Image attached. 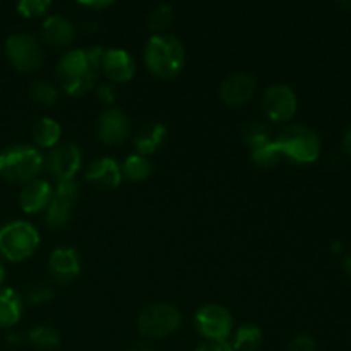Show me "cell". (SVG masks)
<instances>
[{
	"mask_svg": "<svg viewBox=\"0 0 351 351\" xmlns=\"http://www.w3.org/2000/svg\"><path fill=\"white\" fill-rule=\"evenodd\" d=\"M194 328L206 341L228 339L233 331L232 314L219 304H206L195 312Z\"/></svg>",
	"mask_w": 351,
	"mask_h": 351,
	"instance_id": "ba28073f",
	"label": "cell"
},
{
	"mask_svg": "<svg viewBox=\"0 0 351 351\" xmlns=\"http://www.w3.org/2000/svg\"><path fill=\"white\" fill-rule=\"evenodd\" d=\"M206 351H235L228 339H218V341H206Z\"/></svg>",
	"mask_w": 351,
	"mask_h": 351,
	"instance_id": "d6a6232c",
	"label": "cell"
},
{
	"mask_svg": "<svg viewBox=\"0 0 351 351\" xmlns=\"http://www.w3.org/2000/svg\"><path fill=\"white\" fill-rule=\"evenodd\" d=\"M40 233L29 221L14 219L0 226V256L10 263H21L40 247Z\"/></svg>",
	"mask_w": 351,
	"mask_h": 351,
	"instance_id": "5b68a950",
	"label": "cell"
},
{
	"mask_svg": "<svg viewBox=\"0 0 351 351\" xmlns=\"http://www.w3.org/2000/svg\"><path fill=\"white\" fill-rule=\"evenodd\" d=\"M29 96L41 106H53L58 101V89L48 79H36L29 86Z\"/></svg>",
	"mask_w": 351,
	"mask_h": 351,
	"instance_id": "4316f807",
	"label": "cell"
},
{
	"mask_svg": "<svg viewBox=\"0 0 351 351\" xmlns=\"http://www.w3.org/2000/svg\"><path fill=\"white\" fill-rule=\"evenodd\" d=\"M62 137V127L51 117H43V119L38 120L33 127V141L36 144V147L41 149H53L55 146H58Z\"/></svg>",
	"mask_w": 351,
	"mask_h": 351,
	"instance_id": "44dd1931",
	"label": "cell"
},
{
	"mask_svg": "<svg viewBox=\"0 0 351 351\" xmlns=\"http://www.w3.org/2000/svg\"><path fill=\"white\" fill-rule=\"evenodd\" d=\"M48 271L60 285H69L81 274V259L72 247H57L48 259Z\"/></svg>",
	"mask_w": 351,
	"mask_h": 351,
	"instance_id": "5bb4252c",
	"label": "cell"
},
{
	"mask_svg": "<svg viewBox=\"0 0 351 351\" xmlns=\"http://www.w3.org/2000/svg\"><path fill=\"white\" fill-rule=\"evenodd\" d=\"M343 149H345L346 154H350L351 156V125L345 132V136H343Z\"/></svg>",
	"mask_w": 351,
	"mask_h": 351,
	"instance_id": "e575fe53",
	"label": "cell"
},
{
	"mask_svg": "<svg viewBox=\"0 0 351 351\" xmlns=\"http://www.w3.org/2000/svg\"><path fill=\"white\" fill-rule=\"evenodd\" d=\"M5 55L19 72H33L41 67L45 50L36 36L29 33H14L5 40Z\"/></svg>",
	"mask_w": 351,
	"mask_h": 351,
	"instance_id": "52a82bcc",
	"label": "cell"
},
{
	"mask_svg": "<svg viewBox=\"0 0 351 351\" xmlns=\"http://www.w3.org/2000/svg\"><path fill=\"white\" fill-rule=\"evenodd\" d=\"M96 134L99 141L108 146H117L123 143L130 134V120L125 112L120 108H106L99 115L98 123H96Z\"/></svg>",
	"mask_w": 351,
	"mask_h": 351,
	"instance_id": "4fadbf2b",
	"label": "cell"
},
{
	"mask_svg": "<svg viewBox=\"0 0 351 351\" xmlns=\"http://www.w3.org/2000/svg\"><path fill=\"white\" fill-rule=\"evenodd\" d=\"M115 88H113L112 82H101V84L96 86V98L106 108H112V105L115 103Z\"/></svg>",
	"mask_w": 351,
	"mask_h": 351,
	"instance_id": "1f68e13d",
	"label": "cell"
},
{
	"mask_svg": "<svg viewBox=\"0 0 351 351\" xmlns=\"http://www.w3.org/2000/svg\"><path fill=\"white\" fill-rule=\"evenodd\" d=\"M79 199V189L75 182H64V184H57L53 189V197H51L50 204L47 208V216L45 221L47 226L53 232L62 230L64 226L69 225L72 218V211Z\"/></svg>",
	"mask_w": 351,
	"mask_h": 351,
	"instance_id": "30bf717a",
	"label": "cell"
},
{
	"mask_svg": "<svg viewBox=\"0 0 351 351\" xmlns=\"http://www.w3.org/2000/svg\"><path fill=\"white\" fill-rule=\"evenodd\" d=\"M250 158H252L254 163L261 168H273V167H276L281 160H283V156H281V151L278 149V146L274 141H271V143L257 147V149L250 151Z\"/></svg>",
	"mask_w": 351,
	"mask_h": 351,
	"instance_id": "83f0119b",
	"label": "cell"
},
{
	"mask_svg": "<svg viewBox=\"0 0 351 351\" xmlns=\"http://www.w3.org/2000/svg\"><path fill=\"white\" fill-rule=\"evenodd\" d=\"M82 165V154L77 144L64 143L50 149L45 156V170L57 180V184L74 182Z\"/></svg>",
	"mask_w": 351,
	"mask_h": 351,
	"instance_id": "9c48e42d",
	"label": "cell"
},
{
	"mask_svg": "<svg viewBox=\"0 0 351 351\" xmlns=\"http://www.w3.org/2000/svg\"><path fill=\"white\" fill-rule=\"evenodd\" d=\"M182 326V314L175 305L156 302L139 312L137 329L146 339H163L177 332Z\"/></svg>",
	"mask_w": 351,
	"mask_h": 351,
	"instance_id": "8992f818",
	"label": "cell"
},
{
	"mask_svg": "<svg viewBox=\"0 0 351 351\" xmlns=\"http://www.w3.org/2000/svg\"><path fill=\"white\" fill-rule=\"evenodd\" d=\"M45 170V156L36 146L12 144L0 151V178L9 184L26 185Z\"/></svg>",
	"mask_w": 351,
	"mask_h": 351,
	"instance_id": "3957f363",
	"label": "cell"
},
{
	"mask_svg": "<svg viewBox=\"0 0 351 351\" xmlns=\"http://www.w3.org/2000/svg\"><path fill=\"white\" fill-rule=\"evenodd\" d=\"M298 108V99L293 89L287 84H274L263 96L264 115L276 123L290 122Z\"/></svg>",
	"mask_w": 351,
	"mask_h": 351,
	"instance_id": "8fae6325",
	"label": "cell"
},
{
	"mask_svg": "<svg viewBox=\"0 0 351 351\" xmlns=\"http://www.w3.org/2000/svg\"><path fill=\"white\" fill-rule=\"evenodd\" d=\"M232 346L235 351H257L263 345V331L259 326L243 324L233 332Z\"/></svg>",
	"mask_w": 351,
	"mask_h": 351,
	"instance_id": "603a6c76",
	"label": "cell"
},
{
	"mask_svg": "<svg viewBox=\"0 0 351 351\" xmlns=\"http://www.w3.org/2000/svg\"><path fill=\"white\" fill-rule=\"evenodd\" d=\"M53 290L47 283H33L26 290V302L31 305H45L53 298Z\"/></svg>",
	"mask_w": 351,
	"mask_h": 351,
	"instance_id": "f1b7e54d",
	"label": "cell"
},
{
	"mask_svg": "<svg viewBox=\"0 0 351 351\" xmlns=\"http://www.w3.org/2000/svg\"><path fill=\"white\" fill-rule=\"evenodd\" d=\"M194 351H206V348H204V345H201V346H197V348H195Z\"/></svg>",
	"mask_w": 351,
	"mask_h": 351,
	"instance_id": "f35d334b",
	"label": "cell"
},
{
	"mask_svg": "<svg viewBox=\"0 0 351 351\" xmlns=\"http://www.w3.org/2000/svg\"><path fill=\"white\" fill-rule=\"evenodd\" d=\"M51 197H53V187L50 182L36 178L23 185L19 192V206L27 215H38V213L47 211Z\"/></svg>",
	"mask_w": 351,
	"mask_h": 351,
	"instance_id": "e0dca14e",
	"label": "cell"
},
{
	"mask_svg": "<svg viewBox=\"0 0 351 351\" xmlns=\"http://www.w3.org/2000/svg\"><path fill=\"white\" fill-rule=\"evenodd\" d=\"M187 50L173 34H153L144 47V64L160 79L177 77L185 67Z\"/></svg>",
	"mask_w": 351,
	"mask_h": 351,
	"instance_id": "7a4b0ae2",
	"label": "cell"
},
{
	"mask_svg": "<svg viewBox=\"0 0 351 351\" xmlns=\"http://www.w3.org/2000/svg\"><path fill=\"white\" fill-rule=\"evenodd\" d=\"M24 302L14 288L0 290V328H14L21 321Z\"/></svg>",
	"mask_w": 351,
	"mask_h": 351,
	"instance_id": "ffe728a7",
	"label": "cell"
},
{
	"mask_svg": "<svg viewBox=\"0 0 351 351\" xmlns=\"http://www.w3.org/2000/svg\"><path fill=\"white\" fill-rule=\"evenodd\" d=\"M132 351H154V350L149 343H139V345L134 346Z\"/></svg>",
	"mask_w": 351,
	"mask_h": 351,
	"instance_id": "d590c367",
	"label": "cell"
},
{
	"mask_svg": "<svg viewBox=\"0 0 351 351\" xmlns=\"http://www.w3.org/2000/svg\"><path fill=\"white\" fill-rule=\"evenodd\" d=\"M281 156L298 165L314 163L321 154V139L317 132L304 123H288L274 139Z\"/></svg>",
	"mask_w": 351,
	"mask_h": 351,
	"instance_id": "277c9868",
	"label": "cell"
},
{
	"mask_svg": "<svg viewBox=\"0 0 351 351\" xmlns=\"http://www.w3.org/2000/svg\"><path fill=\"white\" fill-rule=\"evenodd\" d=\"M50 7V0H21V2L17 3V10H19L21 16L29 17V19L47 16Z\"/></svg>",
	"mask_w": 351,
	"mask_h": 351,
	"instance_id": "f546056e",
	"label": "cell"
},
{
	"mask_svg": "<svg viewBox=\"0 0 351 351\" xmlns=\"http://www.w3.org/2000/svg\"><path fill=\"white\" fill-rule=\"evenodd\" d=\"M343 269H345V273L351 278V254L350 256H346L345 261H343Z\"/></svg>",
	"mask_w": 351,
	"mask_h": 351,
	"instance_id": "8d00e7d4",
	"label": "cell"
},
{
	"mask_svg": "<svg viewBox=\"0 0 351 351\" xmlns=\"http://www.w3.org/2000/svg\"><path fill=\"white\" fill-rule=\"evenodd\" d=\"M41 38L51 47H71L75 40V26L62 14H48L41 24Z\"/></svg>",
	"mask_w": 351,
	"mask_h": 351,
	"instance_id": "ac0fdd59",
	"label": "cell"
},
{
	"mask_svg": "<svg viewBox=\"0 0 351 351\" xmlns=\"http://www.w3.org/2000/svg\"><path fill=\"white\" fill-rule=\"evenodd\" d=\"M168 136V130L165 123L161 122H147L141 125L134 134V147H136L137 154L143 156H149V154L156 153L161 146L165 144Z\"/></svg>",
	"mask_w": 351,
	"mask_h": 351,
	"instance_id": "d6986e66",
	"label": "cell"
},
{
	"mask_svg": "<svg viewBox=\"0 0 351 351\" xmlns=\"http://www.w3.org/2000/svg\"><path fill=\"white\" fill-rule=\"evenodd\" d=\"M101 72L110 82H129L136 74V62L123 48H108L103 53Z\"/></svg>",
	"mask_w": 351,
	"mask_h": 351,
	"instance_id": "9a60e30c",
	"label": "cell"
},
{
	"mask_svg": "<svg viewBox=\"0 0 351 351\" xmlns=\"http://www.w3.org/2000/svg\"><path fill=\"white\" fill-rule=\"evenodd\" d=\"M113 2H106V0H101V2H77V5L86 7V9H91V10H101L106 9V7L112 5Z\"/></svg>",
	"mask_w": 351,
	"mask_h": 351,
	"instance_id": "836d02e7",
	"label": "cell"
},
{
	"mask_svg": "<svg viewBox=\"0 0 351 351\" xmlns=\"http://www.w3.org/2000/svg\"><path fill=\"white\" fill-rule=\"evenodd\" d=\"M257 91V82L247 72H235L223 79L219 86V98L230 108H240L252 101Z\"/></svg>",
	"mask_w": 351,
	"mask_h": 351,
	"instance_id": "7c38bea8",
	"label": "cell"
},
{
	"mask_svg": "<svg viewBox=\"0 0 351 351\" xmlns=\"http://www.w3.org/2000/svg\"><path fill=\"white\" fill-rule=\"evenodd\" d=\"M242 141L245 143V146L249 147L250 151L257 149V147L271 143L269 127H267V123L259 122V120L249 122L242 129Z\"/></svg>",
	"mask_w": 351,
	"mask_h": 351,
	"instance_id": "484cf974",
	"label": "cell"
},
{
	"mask_svg": "<svg viewBox=\"0 0 351 351\" xmlns=\"http://www.w3.org/2000/svg\"><path fill=\"white\" fill-rule=\"evenodd\" d=\"M122 170V177L130 182H144L146 178L151 177L153 173V163L149 158L143 156V154H130L120 165Z\"/></svg>",
	"mask_w": 351,
	"mask_h": 351,
	"instance_id": "7402d4cb",
	"label": "cell"
},
{
	"mask_svg": "<svg viewBox=\"0 0 351 351\" xmlns=\"http://www.w3.org/2000/svg\"><path fill=\"white\" fill-rule=\"evenodd\" d=\"M287 351H319L317 343L312 336L308 335H298L288 343Z\"/></svg>",
	"mask_w": 351,
	"mask_h": 351,
	"instance_id": "4dcf8cb0",
	"label": "cell"
},
{
	"mask_svg": "<svg viewBox=\"0 0 351 351\" xmlns=\"http://www.w3.org/2000/svg\"><path fill=\"white\" fill-rule=\"evenodd\" d=\"M3 283H5V267L0 264V290H2Z\"/></svg>",
	"mask_w": 351,
	"mask_h": 351,
	"instance_id": "74e56055",
	"label": "cell"
},
{
	"mask_svg": "<svg viewBox=\"0 0 351 351\" xmlns=\"http://www.w3.org/2000/svg\"><path fill=\"white\" fill-rule=\"evenodd\" d=\"M27 341L36 350L50 351L60 345V332L51 326H36L27 332Z\"/></svg>",
	"mask_w": 351,
	"mask_h": 351,
	"instance_id": "d4e9b609",
	"label": "cell"
},
{
	"mask_svg": "<svg viewBox=\"0 0 351 351\" xmlns=\"http://www.w3.org/2000/svg\"><path fill=\"white\" fill-rule=\"evenodd\" d=\"M84 177L89 184L98 189H103V191L117 189L123 180L119 161L110 156L96 158L95 161H91Z\"/></svg>",
	"mask_w": 351,
	"mask_h": 351,
	"instance_id": "2e32d148",
	"label": "cell"
},
{
	"mask_svg": "<svg viewBox=\"0 0 351 351\" xmlns=\"http://www.w3.org/2000/svg\"><path fill=\"white\" fill-rule=\"evenodd\" d=\"M105 48H74L65 51L57 64V81L69 96H81L91 91L101 72Z\"/></svg>",
	"mask_w": 351,
	"mask_h": 351,
	"instance_id": "6da1fadb",
	"label": "cell"
},
{
	"mask_svg": "<svg viewBox=\"0 0 351 351\" xmlns=\"http://www.w3.org/2000/svg\"><path fill=\"white\" fill-rule=\"evenodd\" d=\"M175 21V9L170 3H156L147 14V29L153 34H165Z\"/></svg>",
	"mask_w": 351,
	"mask_h": 351,
	"instance_id": "cb8c5ba5",
	"label": "cell"
}]
</instances>
